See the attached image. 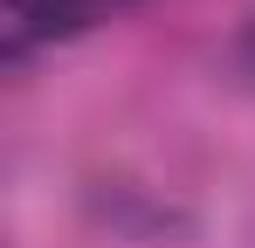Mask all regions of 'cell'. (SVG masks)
<instances>
[{"instance_id":"6da1fadb","label":"cell","mask_w":255,"mask_h":248,"mask_svg":"<svg viewBox=\"0 0 255 248\" xmlns=\"http://www.w3.org/2000/svg\"><path fill=\"white\" fill-rule=\"evenodd\" d=\"M118 7H131V0H14L7 48L21 55L28 41H55V35H76V28H97V21H111Z\"/></svg>"}]
</instances>
